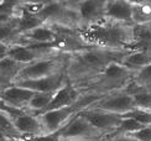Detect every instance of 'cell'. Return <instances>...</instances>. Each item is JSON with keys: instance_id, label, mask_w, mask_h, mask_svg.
<instances>
[{"instance_id": "obj_12", "label": "cell", "mask_w": 151, "mask_h": 141, "mask_svg": "<svg viewBox=\"0 0 151 141\" xmlns=\"http://www.w3.org/2000/svg\"><path fill=\"white\" fill-rule=\"evenodd\" d=\"M20 40L26 41V43L29 45H39V46L52 45L56 47V42L60 40V35L51 27L46 26V25H41V26L32 29L27 31L26 34L21 35Z\"/></svg>"}, {"instance_id": "obj_9", "label": "cell", "mask_w": 151, "mask_h": 141, "mask_svg": "<svg viewBox=\"0 0 151 141\" xmlns=\"http://www.w3.org/2000/svg\"><path fill=\"white\" fill-rule=\"evenodd\" d=\"M82 94H83V92H82L74 83H72L70 79H67L65 84L55 93L51 103L48 104V106L41 114L51 112V110H56V109L65 108V106H70L74 103H77L82 98Z\"/></svg>"}, {"instance_id": "obj_26", "label": "cell", "mask_w": 151, "mask_h": 141, "mask_svg": "<svg viewBox=\"0 0 151 141\" xmlns=\"http://www.w3.org/2000/svg\"><path fill=\"white\" fill-rule=\"evenodd\" d=\"M10 42H3L0 41V60L5 58V57L9 56V51H10Z\"/></svg>"}, {"instance_id": "obj_16", "label": "cell", "mask_w": 151, "mask_h": 141, "mask_svg": "<svg viewBox=\"0 0 151 141\" xmlns=\"http://www.w3.org/2000/svg\"><path fill=\"white\" fill-rule=\"evenodd\" d=\"M24 67L25 65H21V63H19L17 61H15L14 58H11L9 56L0 60V70H1L6 78L11 81V83L15 82V79L20 74Z\"/></svg>"}, {"instance_id": "obj_25", "label": "cell", "mask_w": 151, "mask_h": 141, "mask_svg": "<svg viewBox=\"0 0 151 141\" xmlns=\"http://www.w3.org/2000/svg\"><path fill=\"white\" fill-rule=\"evenodd\" d=\"M100 141H140L131 135H111V136H106Z\"/></svg>"}, {"instance_id": "obj_32", "label": "cell", "mask_w": 151, "mask_h": 141, "mask_svg": "<svg viewBox=\"0 0 151 141\" xmlns=\"http://www.w3.org/2000/svg\"><path fill=\"white\" fill-rule=\"evenodd\" d=\"M147 26H149V29L151 30V22H149V24H147Z\"/></svg>"}, {"instance_id": "obj_19", "label": "cell", "mask_w": 151, "mask_h": 141, "mask_svg": "<svg viewBox=\"0 0 151 141\" xmlns=\"http://www.w3.org/2000/svg\"><path fill=\"white\" fill-rule=\"evenodd\" d=\"M127 118H133L137 123H140L144 126L151 125V110H145V109L135 108L134 110H131L124 115Z\"/></svg>"}, {"instance_id": "obj_23", "label": "cell", "mask_w": 151, "mask_h": 141, "mask_svg": "<svg viewBox=\"0 0 151 141\" xmlns=\"http://www.w3.org/2000/svg\"><path fill=\"white\" fill-rule=\"evenodd\" d=\"M24 139H26L27 141H62V139L56 132H52V134H41V135L27 136V137H24Z\"/></svg>"}, {"instance_id": "obj_13", "label": "cell", "mask_w": 151, "mask_h": 141, "mask_svg": "<svg viewBox=\"0 0 151 141\" xmlns=\"http://www.w3.org/2000/svg\"><path fill=\"white\" fill-rule=\"evenodd\" d=\"M105 19L111 21L133 25V5L127 0H109Z\"/></svg>"}, {"instance_id": "obj_33", "label": "cell", "mask_w": 151, "mask_h": 141, "mask_svg": "<svg viewBox=\"0 0 151 141\" xmlns=\"http://www.w3.org/2000/svg\"><path fill=\"white\" fill-rule=\"evenodd\" d=\"M0 92H1V91H0Z\"/></svg>"}, {"instance_id": "obj_3", "label": "cell", "mask_w": 151, "mask_h": 141, "mask_svg": "<svg viewBox=\"0 0 151 141\" xmlns=\"http://www.w3.org/2000/svg\"><path fill=\"white\" fill-rule=\"evenodd\" d=\"M57 135L62 140H82V141H100L104 139V134L94 127L83 115L79 113L58 130Z\"/></svg>"}, {"instance_id": "obj_22", "label": "cell", "mask_w": 151, "mask_h": 141, "mask_svg": "<svg viewBox=\"0 0 151 141\" xmlns=\"http://www.w3.org/2000/svg\"><path fill=\"white\" fill-rule=\"evenodd\" d=\"M0 112H3V113H6V114H9L11 115L12 118H15L17 117V115H21L24 113H26V110H20V109H16V108H12L10 106L4 99L0 98Z\"/></svg>"}, {"instance_id": "obj_14", "label": "cell", "mask_w": 151, "mask_h": 141, "mask_svg": "<svg viewBox=\"0 0 151 141\" xmlns=\"http://www.w3.org/2000/svg\"><path fill=\"white\" fill-rule=\"evenodd\" d=\"M122 63L136 70H139L140 68L147 65H151V47L131 51L130 53L125 56V58L122 61Z\"/></svg>"}, {"instance_id": "obj_1", "label": "cell", "mask_w": 151, "mask_h": 141, "mask_svg": "<svg viewBox=\"0 0 151 141\" xmlns=\"http://www.w3.org/2000/svg\"><path fill=\"white\" fill-rule=\"evenodd\" d=\"M134 50H113L98 46H89L74 52H68L66 74L74 84L96 77L113 62H122L125 56Z\"/></svg>"}, {"instance_id": "obj_18", "label": "cell", "mask_w": 151, "mask_h": 141, "mask_svg": "<svg viewBox=\"0 0 151 141\" xmlns=\"http://www.w3.org/2000/svg\"><path fill=\"white\" fill-rule=\"evenodd\" d=\"M142 127H144V125L137 123L135 119L123 117L119 126L108 136H111V135H133L134 132L139 131L140 129H142Z\"/></svg>"}, {"instance_id": "obj_4", "label": "cell", "mask_w": 151, "mask_h": 141, "mask_svg": "<svg viewBox=\"0 0 151 141\" xmlns=\"http://www.w3.org/2000/svg\"><path fill=\"white\" fill-rule=\"evenodd\" d=\"M67 68V62L61 61L57 56H50L45 58L37 60L30 65H26L20 74L17 76V81H29V79H39V78H45V77L56 74L62 70H66Z\"/></svg>"}, {"instance_id": "obj_10", "label": "cell", "mask_w": 151, "mask_h": 141, "mask_svg": "<svg viewBox=\"0 0 151 141\" xmlns=\"http://www.w3.org/2000/svg\"><path fill=\"white\" fill-rule=\"evenodd\" d=\"M36 94V92L30 91L27 88H24L16 84H11L10 87L3 89L0 92V98L4 99L10 106L20 109V110H26L30 100Z\"/></svg>"}, {"instance_id": "obj_29", "label": "cell", "mask_w": 151, "mask_h": 141, "mask_svg": "<svg viewBox=\"0 0 151 141\" xmlns=\"http://www.w3.org/2000/svg\"><path fill=\"white\" fill-rule=\"evenodd\" d=\"M0 141H27V140L24 139V137H6V139H3Z\"/></svg>"}, {"instance_id": "obj_2", "label": "cell", "mask_w": 151, "mask_h": 141, "mask_svg": "<svg viewBox=\"0 0 151 141\" xmlns=\"http://www.w3.org/2000/svg\"><path fill=\"white\" fill-rule=\"evenodd\" d=\"M133 26L134 24H122L104 19L97 24L83 26L78 35L89 46L113 50H134Z\"/></svg>"}, {"instance_id": "obj_11", "label": "cell", "mask_w": 151, "mask_h": 141, "mask_svg": "<svg viewBox=\"0 0 151 141\" xmlns=\"http://www.w3.org/2000/svg\"><path fill=\"white\" fill-rule=\"evenodd\" d=\"M12 121H14V125L16 127V130L19 131V134L21 135V137L36 136V135H41V134H46L40 117L31 114L29 112L12 118Z\"/></svg>"}, {"instance_id": "obj_30", "label": "cell", "mask_w": 151, "mask_h": 141, "mask_svg": "<svg viewBox=\"0 0 151 141\" xmlns=\"http://www.w3.org/2000/svg\"><path fill=\"white\" fill-rule=\"evenodd\" d=\"M145 89H146V91H149V92H151V83H150L147 87H145Z\"/></svg>"}, {"instance_id": "obj_31", "label": "cell", "mask_w": 151, "mask_h": 141, "mask_svg": "<svg viewBox=\"0 0 151 141\" xmlns=\"http://www.w3.org/2000/svg\"><path fill=\"white\" fill-rule=\"evenodd\" d=\"M62 141H82V140H62Z\"/></svg>"}, {"instance_id": "obj_17", "label": "cell", "mask_w": 151, "mask_h": 141, "mask_svg": "<svg viewBox=\"0 0 151 141\" xmlns=\"http://www.w3.org/2000/svg\"><path fill=\"white\" fill-rule=\"evenodd\" d=\"M6 137H21L12 121V117L0 112V140Z\"/></svg>"}, {"instance_id": "obj_6", "label": "cell", "mask_w": 151, "mask_h": 141, "mask_svg": "<svg viewBox=\"0 0 151 141\" xmlns=\"http://www.w3.org/2000/svg\"><path fill=\"white\" fill-rule=\"evenodd\" d=\"M108 3L109 0H81L76 10L79 22L83 24V26H87L103 21Z\"/></svg>"}, {"instance_id": "obj_27", "label": "cell", "mask_w": 151, "mask_h": 141, "mask_svg": "<svg viewBox=\"0 0 151 141\" xmlns=\"http://www.w3.org/2000/svg\"><path fill=\"white\" fill-rule=\"evenodd\" d=\"M11 84H12L11 81L6 78V77L3 74L1 70H0V91H3V89H5V88L10 87Z\"/></svg>"}, {"instance_id": "obj_20", "label": "cell", "mask_w": 151, "mask_h": 141, "mask_svg": "<svg viewBox=\"0 0 151 141\" xmlns=\"http://www.w3.org/2000/svg\"><path fill=\"white\" fill-rule=\"evenodd\" d=\"M133 82L140 88L147 87L151 83V65H147V66L142 67L137 70V73L135 74Z\"/></svg>"}, {"instance_id": "obj_15", "label": "cell", "mask_w": 151, "mask_h": 141, "mask_svg": "<svg viewBox=\"0 0 151 141\" xmlns=\"http://www.w3.org/2000/svg\"><path fill=\"white\" fill-rule=\"evenodd\" d=\"M55 93H36L30 100L27 112L34 115H40L51 103Z\"/></svg>"}, {"instance_id": "obj_24", "label": "cell", "mask_w": 151, "mask_h": 141, "mask_svg": "<svg viewBox=\"0 0 151 141\" xmlns=\"http://www.w3.org/2000/svg\"><path fill=\"white\" fill-rule=\"evenodd\" d=\"M131 136L137 139V140H140V141H151V125L144 126L142 129L134 132Z\"/></svg>"}, {"instance_id": "obj_28", "label": "cell", "mask_w": 151, "mask_h": 141, "mask_svg": "<svg viewBox=\"0 0 151 141\" xmlns=\"http://www.w3.org/2000/svg\"><path fill=\"white\" fill-rule=\"evenodd\" d=\"M130 4L133 5H137V4H146V3H151V0H127Z\"/></svg>"}, {"instance_id": "obj_21", "label": "cell", "mask_w": 151, "mask_h": 141, "mask_svg": "<svg viewBox=\"0 0 151 141\" xmlns=\"http://www.w3.org/2000/svg\"><path fill=\"white\" fill-rule=\"evenodd\" d=\"M15 4L21 5V6H29V8H40V6H43L48 3H52L55 0H12Z\"/></svg>"}, {"instance_id": "obj_7", "label": "cell", "mask_w": 151, "mask_h": 141, "mask_svg": "<svg viewBox=\"0 0 151 141\" xmlns=\"http://www.w3.org/2000/svg\"><path fill=\"white\" fill-rule=\"evenodd\" d=\"M79 114L83 115L94 127H97L98 130L102 131L104 134V137L110 135L119 126L123 119L122 115L102 110H94V109H84Z\"/></svg>"}, {"instance_id": "obj_5", "label": "cell", "mask_w": 151, "mask_h": 141, "mask_svg": "<svg viewBox=\"0 0 151 141\" xmlns=\"http://www.w3.org/2000/svg\"><path fill=\"white\" fill-rule=\"evenodd\" d=\"M135 101L133 94H130L125 91H119L114 93H109L103 95L100 99H98L96 103H93L87 109H94V110H102L108 112L113 114H118L124 117L127 113L134 110Z\"/></svg>"}, {"instance_id": "obj_8", "label": "cell", "mask_w": 151, "mask_h": 141, "mask_svg": "<svg viewBox=\"0 0 151 141\" xmlns=\"http://www.w3.org/2000/svg\"><path fill=\"white\" fill-rule=\"evenodd\" d=\"M66 82H67L66 70H62V72L45 77V78L17 81V82H14L12 84L27 88L30 91H34L36 93H56Z\"/></svg>"}]
</instances>
